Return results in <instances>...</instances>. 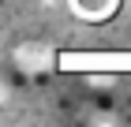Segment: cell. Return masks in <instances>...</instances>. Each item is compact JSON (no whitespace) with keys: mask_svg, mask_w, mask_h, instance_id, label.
Listing matches in <instances>:
<instances>
[{"mask_svg":"<svg viewBox=\"0 0 131 127\" xmlns=\"http://www.w3.org/2000/svg\"><path fill=\"white\" fill-rule=\"evenodd\" d=\"M11 64L19 75H45L52 67V49L41 41H23L19 49L11 52Z\"/></svg>","mask_w":131,"mask_h":127,"instance_id":"6da1fadb","label":"cell"},{"mask_svg":"<svg viewBox=\"0 0 131 127\" xmlns=\"http://www.w3.org/2000/svg\"><path fill=\"white\" fill-rule=\"evenodd\" d=\"M112 4H116V0H75V11H82V15H90V19H97V15L112 11Z\"/></svg>","mask_w":131,"mask_h":127,"instance_id":"7a4b0ae2","label":"cell"},{"mask_svg":"<svg viewBox=\"0 0 131 127\" xmlns=\"http://www.w3.org/2000/svg\"><path fill=\"white\" fill-rule=\"evenodd\" d=\"M4 97H8V86H4V78H0V101H4Z\"/></svg>","mask_w":131,"mask_h":127,"instance_id":"3957f363","label":"cell"}]
</instances>
